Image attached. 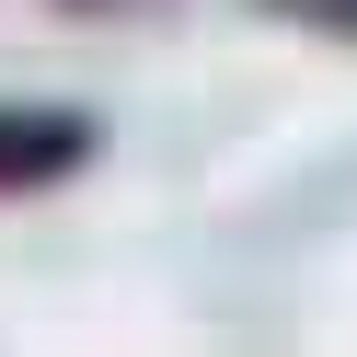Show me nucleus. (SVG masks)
Segmentation results:
<instances>
[{
    "label": "nucleus",
    "mask_w": 357,
    "mask_h": 357,
    "mask_svg": "<svg viewBox=\"0 0 357 357\" xmlns=\"http://www.w3.org/2000/svg\"><path fill=\"white\" fill-rule=\"evenodd\" d=\"M265 24H300V35H323V47H357V0H254Z\"/></svg>",
    "instance_id": "obj_2"
},
{
    "label": "nucleus",
    "mask_w": 357,
    "mask_h": 357,
    "mask_svg": "<svg viewBox=\"0 0 357 357\" xmlns=\"http://www.w3.org/2000/svg\"><path fill=\"white\" fill-rule=\"evenodd\" d=\"M81 12H93V0H81Z\"/></svg>",
    "instance_id": "obj_3"
},
{
    "label": "nucleus",
    "mask_w": 357,
    "mask_h": 357,
    "mask_svg": "<svg viewBox=\"0 0 357 357\" xmlns=\"http://www.w3.org/2000/svg\"><path fill=\"white\" fill-rule=\"evenodd\" d=\"M104 162V116L93 104H0V196H47L70 173Z\"/></svg>",
    "instance_id": "obj_1"
}]
</instances>
